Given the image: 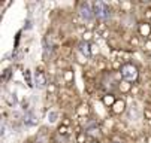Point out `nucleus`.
Listing matches in <instances>:
<instances>
[{"label":"nucleus","mask_w":151,"mask_h":143,"mask_svg":"<svg viewBox=\"0 0 151 143\" xmlns=\"http://www.w3.org/2000/svg\"><path fill=\"white\" fill-rule=\"evenodd\" d=\"M97 51H99V48H97L96 45H91V54H96Z\"/></svg>","instance_id":"obj_10"},{"label":"nucleus","mask_w":151,"mask_h":143,"mask_svg":"<svg viewBox=\"0 0 151 143\" xmlns=\"http://www.w3.org/2000/svg\"><path fill=\"white\" fill-rule=\"evenodd\" d=\"M47 85V78H45V75L42 73V72H37L36 75H35V87L36 88H44Z\"/></svg>","instance_id":"obj_5"},{"label":"nucleus","mask_w":151,"mask_h":143,"mask_svg":"<svg viewBox=\"0 0 151 143\" xmlns=\"http://www.w3.org/2000/svg\"><path fill=\"white\" fill-rule=\"evenodd\" d=\"M91 143H99V142H96V140H94V142H91Z\"/></svg>","instance_id":"obj_14"},{"label":"nucleus","mask_w":151,"mask_h":143,"mask_svg":"<svg viewBox=\"0 0 151 143\" xmlns=\"http://www.w3.org/2000/svg\"><path fill=\"white\" fill-rule=\"evenodd\" d=\"M57 118H58V113H57V112H50V113H48V121H50V122H55Z\"/></svg>","instance_id":"obj_8"},{"label":"nucleus","mask_w":151,"mask_h":143,"mask_svg":"<svg viewBox=\"0 0 151 143\" xmlns=\"http://www.w3.org/2000/svg\"><path fill=\"white\" fill-rule=\"evenodd\" d=\"M90 37H91V33H90V31L84 33V39H90Z\"/></svg>","instance_id":"obj_11"},{"label":"nucleus","mask_w":151,"mask_h":143,"mask_svg":"<svg viewBox=\"0 0 151 143\" xmlns=\"http://www.w3.org/2000/svg\"><path fill=\"white\" fill-rule=\"evenodd\" d=\"M79 15L82 16V19H85V21H91V19L94 18V9L90 3L87 2H84L81 3L79 6Z\"/></svg>","instance_id":"obj_3"},{"label":"nucleus","mask_w":151,"mask_h":143,"mask_svg":"<svg viewBox=\"0 0 151 143\" xmlns=\"http://www.w3.org/2000/svg\"><path fill=\"white\" fill-rule=\"evenodd\" d=\"M103 101H105V105H112V106H114V103H115V98H114L112 95H109V97L106 95V97L103 98Z\"/></svg>","instance_id":"obj_9"},{"label":"nucleus","mask_w":151,"mask_h":143,"mask_svg":"<svg viewBox=\"0 0 151 143\" xmlns=\"http://www.w3.org/2000/svg\"><path fill=\"white\" fill-rule=\"evenodd\" d=\"M78 51L85 57V58H90L93 54H91V43H88V42H81L79 45H78Z\"/></svg>","instance_id":"obj_4"},{"label":"nucleus","mask_w":151,"mask_h":143,"mask_svg":"<svg viewBox=\"0 0 151 143\" xmlns=\"http://www.w3.org/2000/svg\"><path fill=\"white\" fill-rule=\"evenodd\" d=\"M112 107H114V112H115V113H121V112H124L126 103H124L123 100H118V101H115V103H114Z\"/></svg>","instance_id":"obj_6"},{"label":"nucleus","mask_w":151,"mask_h":143,"mask_svg":"<svg viewBox=\"0 0 151 143\" xmlns=\"http://www.w3.org/2000/svg\"><path fill=\"white\" fill-rule=\"evenodd\" d=\"M78 140H79V142H82V140H84V134H81V136L78 137Z\"/></svg>","instance_id":"obj_13"},{"label":"nucleus","mask_w":151,"mask_h":143,"mask_svg":"<svg viewBox=\"0 0 151 143\" xmlns=\"http://www.w3.org/2000/svg\"><path fill=\"white\" fill-rule=\"evenodd\" d=\"M58 133H60V134H66V128H64V127H60Z\"/></svg>","instance_id":"obj_12"},{"label":"nucleus","mask_w":151,"mask_h":143,"mask_svg":"<svg viewBox=\"0 0 151 143\" xmlns=\"http://www.w3.org/2000/svg\"><path fill=\"white\" fill-rule=\"evenodd\" d=\"M139 33L142 34V36H150V33H151V27H150V24H141V27H139Z\"/></svg>","instance_id":"obj_7"},{"label":"nucleus","mask_w":151,"mask_h":143,"mask_svg":"<svg viewBox=\"0 0 151 143\" xmlns=\"http://www.w3.org/2000/svg\"><path fill=\"white\" fill-rule=\"evenodd\" d=\"M121 76L127 80V82H135V80L138 79V76H139V72H138L136 66L127 63L121 67Z\"/></svg>","instance_id":"obj_2"},{"label":"nucleus","mask_w":151,"mask_h":143,"mask_svg":"<svg viewBox=\"0 0 151 143\" xmlns=\"http://www.w3.org/2000/svg\"><path fill=\"white\" fill-rule=\"evenodd\" d=\"M115 143H118V142H115Z\"/></svg>","instance_id":"obj_15"},{"label":"nucleus","mask_w":151,"mask_h":143,"mask_svg":"<svg viewBox=\"0 0 151 143\" xmlns=\"http://www.w3.org/2000/svg\"><path fill=\"white\" fill-rule=\"evenodd\" d=\"M93 9H94V16H97L99 19H102V21H105V19H108L111 16V8L105 2L93 3Z\"/></svg>","instance_id":"obj_1"}]
</instances>
